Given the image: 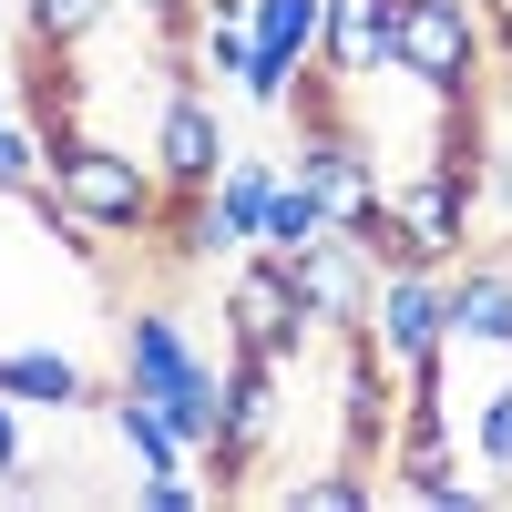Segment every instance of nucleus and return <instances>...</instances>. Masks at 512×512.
<instances>
[{"instance_id": "obj_20", "label": "nucleus", "mask_w": 512, "mask_h": 512, "mask_svg": "<svg viewBox=\"0 0 512 512\" xmlns=\"http://www.w3.org/2000/svg\"><path fill=\"white\" fill-rule=\"evenodd\" d=\"M21 461H31V441H21V400H11V390H0V482H11V472H21Z\"/></svg>"}, {"instance_id": "obj_6", "label": "nucleus", "mask_w": 512, "mask_h": 512, "mask_svg": "<svg viewBox=\"0 0 512 512\" xmlns=\"http://www.w3.org/2000/svg\"><path fill=\"white\" fill-rule=\"evenodd\" d=\"M154 175L164 195H205L226 175V113L205 103L195 72H164V103H154Z\"/></svg>"}, {"instance_id": "obj_18", "label": "nucleus", "mask_w": 512, "mask_h": 512, "mask_svg": "<svg viewBox=\"0 0 512 512\" xmlns=\"http://www.w3.org/2000/svg\"><path fill=\"white\" fill-rule=\"evenodd\" d=\"M123 21H144L154 31V52L164 62H185V41H195V0H123ZM195 72V62H185Z\"/></svg>"}, {"instance_id": "obj_15", "label": "nucleus", "mask_w": 512, "mask_h": 512, "mask_svg": "<svg viewBox=\"0 0 512 512\" xmlns=\"http://www.w3.org/2000/svg\"><path fill=\"white\" fill-rule=\"evenodd\" d=\"M103 21H123V0H21V31L52 41V52H82Z\"/></svg>"}, {"instance_id": "obj_16", "label": "nucleus", "mask_w": 512, "mask_h": 512, "mask_svg": "<svg viewBox=\"0 0 512 512\" xmlns=\"http://www.w3.org/2000/svg\"><path fill=\"white\" fill-rule=\"evenodd\" d=\"M461 441H472V472H482V482H512V379L472 400V420H461Z\"/></svg>"}, {"instance_id": "obj_14", "label": "nucleus", "mask_w": 512, "mask_h": 512, "mask_svg": "<svg viewBox=\"0 0 512 512\" xmlns=\"http://www.w3.org/2000/svg\"><path fill=\"white\" fill-rule=\"evenodd\" d=\"M246 31H256V52H287V62H318V31H328V0H246Z\"/></svg>"}, {"instance_id": "obj_13", "label": "nucleus", "mask_w": 512, "mask_h": 512, "mask_svg": "<svg viewBox=\"0 0 512 512\" xmlns=\"http://www.w3.org/2000/svg\"><path fill=\"white\" fill-rule=\"evenodd\" d=\"M164 256H175V267H216V256H246L236 236H226V216H216V185L205 195H164Z\"/></svg>"}, {"instance_id": "obj_4", "label": "nucleus", "mask_w": 512, "mask_h": 512, "mask_svg": "<svg viewBox=\"0 0 512 512\" xmlns=\"http://www.w3.org/2000/svg\"><path fill=\"white\" fill-rule=\"evenodd\" d=\"M400 390L410 379L379 359L369 328H338V461H359V472H379L400 441Z\"/></svg>"}, {"instance_id": "obj_1", "label": "nucleus", "mask_w": 512, "mask_h": 512, "mask_svg": "<svg viewBox=\"0 0 512 512\" xmlns=\"http://www.w3.org/2000/svg\"><path fill=\"white\" fill-rule=\"evenodd\" d=\"M52 205L72 226H93L103 246H134V236H154L164 226V175H154V154H123V144H103V134H72V144H52Z\"/></svg>"}, {"instance_id": "obj_21", "label": "nucleus", "mask_w": 512, "mask_h": 512, "mask_svg": "<svg viewBox=\"0 0 512 512\" xmlns=\"http://www.w3.org/2000/svg\"><path fill=\"white\" fill-rule=\"evenodd\" d=\"M482 11H492V62L512 72V0H482Z\"/></svg>"}, {"instance_id": "obj_17", "label": "nucleus", "mask_w": 512, "mask_h": 512, "mask_svg": "<svg viewBox=\"0 0 512 512\" xmlns=\"http://www.w3.org/2000/svg\"><path fill=\"white\" fill-rule=\"evenodd\" d=\"M318 236H328V205L287 175V185H277V205H267V246L287 256V246H318Z\"/></svg>"}, {"instance_id": "obj_22", "label": "nucleus", "mask_w": 512, "mask_h": 512, "mask_svg": "<svg viewBox=\"0 0 512 512\" xmlns=\"http://www.w3.org/2000/svg\"><path fill=\"white\" fill-rule=\"evenodd\" d=\"M11 113H21V103H11V82H0V123H11Z\"/></svg>"}, {"instance_id": "obj_2", "label": "nucleus", "mask_w": 512, "mask_h": 512, "mask_svg": "<svg viewBox=\"0 0 512 512\" xmlns=\"http://www.w3.org/2000/svg\"><path fill=\"white\" fill-rule=\"evenodd\" d=\"M400 82H420L431 103H472L492 72V11L482 0H400Z\"/></svg>"}, {"instance_id": "obj_7", "label": "nucleus", "mask_w": 512, "mask_h": 512, "mask_svg": "<svg viewBox=\"0 0 512 512\" xmlns=\"http://www.w3.org/2000/svg\"><path fill=\"white\" fill-rule=\"evenodd\" d=\"M287 277L297 297H308V318L338 338V328H369V297H379V267H369V246L349 226H328L318 246H287Z\"/></svg>"}, {"instance_id": "obj_10", "label": "nucleus", "mask_w": 512, "mask_h": 512, "mask_svg": "<svg viewBox=\"0 0 512 512\" xmlns=\"http://www.w3.org/2000/svg\"><path fill=\"white\" fill-rule=\"evenodd\" d=\"M318 62L349 82H379L400 62V0H328V31H318Z\"/></svg>"}, {"instance_id": "obj_12", "label": "nucleus", "mask_w": 512, "mask_h": 512, "mask_svg": "<svg viewBox=\"0 0 512 512\" xmlns=\"http://www.w3.org/2000/svg\"><path fill=\"white\" fill-rule=\"evenodd\" d=\"M277 185H287V164H267V154H226V175H216V216H226L236 246H267V205H277Z\"/></svg>"}, {"instance_id": "obj_19", "label": "nucleus", "mask_w": 512, "mask_h": 512, "mask_svg": "<svg viewBox=\"0 0 512 512\" xmlns=\"http://www.w3.org/2000/svg\"><path fill=\"white\" fill-rule=\"evenodd\" d=\"M379 482L359 472V461H338V472H318V482H297V512H359Z\"/></svg>"}, {"instance_id": "obj_11", "label": "nucleus", "mask_w": 512, "mask_h": 512, "mask_svg": "<svg viewBox=\"0 0 512 512\" xmlns=\"http://www.w3.org/2000/svg\"><path fill=\"white\" fill-rule=\"evenodd\" d=\"M451 338L461 349H512V256H461L451 267Z\"/></svg>"}, {"instance_id": "obj_5", "label": "nucleus", "mask_w": 512, "mask_h": 512, "mask_svg": "<svg viewBox=\"0 0 512 512\" xmlns=\"http://www.w3.org/2000/svg\"><path fill=\"white\" fill-rule=\"evenodd\" d=\"M369 338L400 379L431 369L451 349V267H379V297H369Z\"/></svg>"}, {"instance_id": "obj_3", "label": "nucleus", "mask_w": 512, "mask_h": 512, "mask_svg": "<svg viewBox=\"0 0 512 512\" xmlns=\"http://www.w3.org/2000/svg\"><path fill=\"white\" fill-rule=\"evenodd\" d=\"M216 318H226V349H256V359H277V369H297L308 338H318V318H308V297H297V277H287L277 246H246L236 267H226Z\"/></svg>"}, {"instance_id": "obj_9", "label": "nucleus", "mask_w": 512, "mask_h": 512, "mask_svg": "<svg viewBox=\"0 0 512 512\" xmlns=\"http://www.w3.org/2000/svg\"><path fill=\"white\" fill-rule=\"evenodd\" d=\"M0 390H11L21 410H103L113 400L72 349H52V338H0Z\"/></svg>"}, {"instance_id": "obj_8", "label": "nucleus", "mask_w": 512, "mask_h": 512, "mask_svg": "<svg viewBox=\"0 0 512 512\" xmlns=\"http://www.w3.org/2000/svg\"><path fill=\"white\" fill-rule=\"evenodd\" d=\"M195 379H216V359L185 338L175 308H134V318H123V390H144V400H185Z\"/></svg>"}]
</instances>
